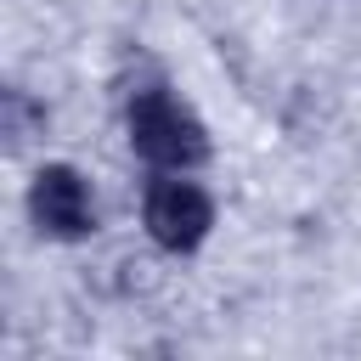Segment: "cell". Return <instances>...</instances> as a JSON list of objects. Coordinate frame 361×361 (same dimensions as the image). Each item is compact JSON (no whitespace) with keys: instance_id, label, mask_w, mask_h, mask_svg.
<instances>
[{"instance_id":"cell-2","label":"cell","mask_w":361,"mask_h":361,"mask_svg":"<svg viewBox=\"0 0 361 361\" xmlns=\"http://www.w3.org/2000/svg\"><path fill=\"white\" fill-rule=\"evenodd\" d=\"M141 214H147L152 243L169 248V254H192V248L209 237V226H214V203H209V192L192 186V180H152Z\"/></svg>"},{"instance_id":"cell-1","label":"cell","mask_w":361,"mask_h":361,"mask_svg":"<svg viewBox=\"0 0 361 361\" xmlns=\"http://www.w3.org/2000/svg\"><path fill=\"white\" fill-rule=\"evenodd\" d=\"M130 141H135V152H141L147 164H158V169H192V164L209 158V135H203L197 113L180 107V102H175L169 90H158V85L130 102Z\"/></svg>"},{"instance_id":"cell-3","label":"cell","mask_w":361,"mask_h":361,"mask_svg":"<svg viewBox=\"0 0 361 361\" xmlns=\"http://www.w3.org/2000/svg\"><path fill=\"white\" fill-rule=\"evenodd\" d=\"M28 209H34L39 231H51V237H62V243H73V237H85V231L96 226L90 186H85L79 169H68V164H45V169L34 175V186H28Z\"/></svg>"}]
</instances>
